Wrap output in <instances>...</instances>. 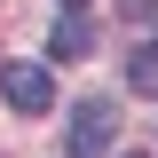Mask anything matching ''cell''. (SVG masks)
<instances>
[{
	"instance_id": "cell-1",
	"label": "cell",
	"mask_w": 158,
	"mask_h": 158,
	"mask_svg": "<svg viewBox=\"0 0 158 158\" xmlns=\"http://www.w3.org/2000/svg\"><path fill=\"white\" fill-rule=\"evenodd\" d=\"M111 135H118V103H111V95H87V103L71 111V127H63V150H71V158H103Z\"/></svg>"
},
{
	"instance_id": "cell-3",
	"label": "cell",
	"mask_w": 158,
	"mask_h": 158,
	"mask_svg": "<svg viewBox=\"0 0 158 158\" xmlns=\"http://www.w3.org/2000/svg\"><path fill=\"white\" fill-rule=\"evenodd\" d=\"M87 48H95V24L79 16V8H63V16H56V32H48V56H56V63H79Z\"/></svg>"
},
{
	"instance_id": "cell-4",
	"label": "cell",
	"mask_w": 158,
	"mask_h": 158,
	"mask_svg": "<svg viewBox=\"0 0 158 158\" xmlns=\"http://www.w3.org/2000/svg\"><path fill=\"white\" fill-rule=\"evenodd\" d=\"M127 79H135V95H150V103H158V48H135Z\"/></svg>"
},
{
	"instance_id": "cell-2",
	"label": "cell",
	"mask_w": 158,
	"mask_h": 158,
	"mask_svg": "<svg viewBox=\"0 0 158 158\" xmlns=\"http://www.w3.org/2000/svg\"><path fill=\"white\" fill-rule=\"evenodd\" d=\"M0 103L16 118H40L48 103H56V79H48V63H8L0 71Z\"/></svg>"
}]
</instances>
